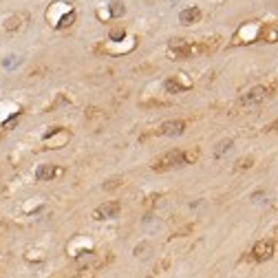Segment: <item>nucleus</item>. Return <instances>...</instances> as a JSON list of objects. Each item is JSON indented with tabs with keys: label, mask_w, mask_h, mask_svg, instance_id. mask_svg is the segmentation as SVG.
<instances>
[{
	"label": "nucleus",
	"mask_w": 278,
	"mask_h": 278,
	"mask_svg": "<svg viewBox=\"0 0 278 278\" xmlns=\"http://www.w3.org/2000/svg\"><path fill=\"white\" fill-rule=\"evenodd\" d=\"M261 27H263L261 22H245L243 27L234 33V44L245 46V44H252V42H259Z\"/></svg>",
	"instance_id": "nucleus-5"
},
{
	"label": "nucleus",
	"mask_w": 278,
	"mask_h": 278,
	"mask_svg": "<svg viewBox=\"0 0 278 278\" xmlns=\"http://www.w3.org/2000/svg\"><path fill=\"white\" fill-rule=\"evenodd\" d=\"M108 13H111V18H122L126 13V7L122 0H113V2H108Z\"/></svg>",
	"instance_id": "nucleus-14"
},
{
	"label": "nucleus",
	"mask_w": 278,
	"mask_h": 278,
	"mask_svg": "<svg viewBox=\"0 0 278 278\" xmlns=\"http://www.w3.org/2000/svg\"><path fill=\"white\" fill-rule=\"evenodd\" d=\"M276 93H278V80L270 82V84H259V86H254V89H250L247 93H243L241 104H243V106H259L265 100L274 97Z\"/></svg>",
	"instance_id": "nucleus-2"
},
{
	"label": "nucleus",
	"mask_w": 278,
	"mask_h": 278,
	"mask_svg": "<svg viewBox=\"0 0 278 278\" xmlns=\"http://www.w3.org/2000/svg\"><path fill=\"white\" fill-rule=\"evenodd\" d=\"M163 89H166V93H183V91H190V89H192V80H190L185 73H177V75L168 77V80L163 82Z\"/></svg>",
	"instance_id": "nucleus-9"
},
{
	"label": "nucleus",
	"mask_w": 278,
	"mask_h": 278,
	"mask_svg": "<svg viewBox=\"0 0 278 278\" xmlns=\"http://www.w3.org/2000/svg\"><path fill=\"white\" fill-rule=\"evenodd\" d=\"M124 181L122 179H108V181L104 183V190H108V192H111V190H115V188H120Z\"/></svg>",
	"instance_id": "nucleus-21"
},
{
	"label": "nucleus",
	"mask_w": 278,
	"mask_h": 278,
	"mask_svg": "<svg viewBox=\"0 0 278 278\" xmlns=\"http://www.w3.org/2000/svg\"><path fill=\"white\" fill-rule=\"evenodd\" d=\"M18 55H7V60H2V66L4 69H13V66H18Z\"/></svg>",
	"instance_id": "nucleus-20"
},
{
	"label": "nucleus",
	"mask_w": 278,
	"mask_h": 278,
	"mask_svg": "<svg viewBox=\"0 0 278 278\" xmlns=\"http://www.w3.org/2000/svg\"><path fill=\"white\" fill-rule=\"evenodd\" d=\"M265 131H267V133L278 131V120H276V122H272V124H267V126H265Z\"/></svg>",
	"instance_id": "nucleus-22"
},
{
	"label": "nucleus",
	"mask_w": 278,
	"mask_h": 278,
	"mask_svg": "<svg viewBox=\"0 0 278 278\" xmlns=\"http://www.w3.org/2000/svg\"><path fill=\"white\" fill-rule=\"evenodd\" d=\"M75 9L69 2H53L46 9V20L53 29H66L75 22Z\"/></svg>",
	"instance_id": "nucleus-1"
},
{
	"label": "nucleus",
	"mask_w": 278,
	"mask_h": 278,
	"mask_svg": "<svg viewBox=\"0 0 278 278\" xmlns=\"http://www.w3.org/2000/svg\"><path fill=\"white\" fill-rule=\"evenodd\" d=\"M232 143H234V141H232V139H223V141H221L219 146H216L214 154H216V157H223V154H225V152H228L230 148H232Z\"/></svg>",
	"instance_id": "nucleus-16"
},
{
	"label": "nucleus",
	"mask_w": 278,
	"mask_h": 278,
	"mask_svg": "<svg viewBox=\"0 0 278 278\" xmlns=\"http://www.w3.org/2000/svg\"><path fill=\"white\" fill-rule=\"evenodd\" d=\"M254 166V157H243L239 163H236V170H247Z\"/></svg>",
	"instance_id": "nucleus-18"
},
{
	"label": "nucleus",
	"mask_w": 278,
	"mask_h": 278,
	"mask_svg": "<svg viewBox=\"0 0 278 278\" xmlns=\"http://www.w3.org/2000/svg\"><path fill=\"white\" fill-rule=\"evenodd\" d=\"M274 252H276V243L272 239H261V241H256L254 245H252V250H250V261L252 263H267L274 256Z\"/></svg>",
	"instance_id": "nucleus-4"
},
{
	"label": "nucleus",
	"mask_w": 278,
	"mask_h": 278,
	"mask_svg": "<svg viewBox=\"0 0 278 278\" xmlns=\"http://www.w3.org/2000/svg\"><path fill=\"white\" fill-rule=\"evenodd\" d=\"M259 42H267V44L278 42V20H274V22H263Z\"/></svg>",
	"instance_id": "nucleus-11"
},
{
	"label": "nucleus",
	"mask_w": 278,
	"mask_h": 278,
	"mask_svg": "<svg viewBox=\"0 0 278 278\" xmlns=\"http://www.w3.org/2000/svg\"><path fill=\"white\" fill-rule=\"evenodd\" d=\"M29 15L27 13H13L9 15V18H4V31H9V33H15V31H20L24 27V20H27Z\"/></svg>",
	"instance_id": "nucleus-12"
},
{
	"label": "nucleus",
	"mask_w": 278,
	"mask_h": 278,
	"mask_svg": "<svg viewBox=\"0 0 278 278\" xmlns=\"http://www.w3.org/2000/svg\"><path fill=\"white\" fill-rule=\"evenodd\" d=\"M177 166H185V150H181V148H172V150L159 154L152 161L154 172H166V170H172Z\"/></svg>",
	"instance_id": "nucleus-3"
},
{
	"label": "nucleus",
	"mask_w": 278,
	"mask_h": 278,
	"mask_svg": "<svg viewBox=\"0 0 278 278\" xmlns=\"http://www.w3.org/2000/svg\"><path fill=\"white\" fill-rule=\"evenodd\" d=\"M201 15H203V13H201V9H199V7H194V4H192V7H185L183 11L179 13V22L188 27V24L199 22V20H201Z\"/></svg>",
	"instance_id": "nucleus-13"
},
{
	"label": "nucleus",
	"mask_w": 278,
	"mask_h": 278,
	"mask_svg": "<svg viewBox=\"0 0 278 278\" xmlns=\"http://www.w3.org/2000/svg\"><path fill=\"white\" fill-rule=\"evenodd\" d=\"M170 267V259H163V261H159L157 265H154V274H163Z\"/></svg>",
	"instance_id": "nucleus-19"
},
{
	"label": "nucleus",
	"mask_w": 278,
	"mask_h": 278,
	"mask_svg": "<svg viewBox=\"0 0 278 278\" xmlns=\"http://www.w3.org/2000/svg\"><path fill=\"white\" fill-rule=\"evenodd\" d=\"M185 120H168L163 124H159V128H154V135H161V137H179L183 135L185 131Z\"/></svg>",
	"instance_id": "nucleus-7"
},
{
	"label": "nucleus",
	"mask_w": 278,
	"mask_h": 278,
	"mask_svg": "<svg viewBox=\"0 0 278 278\" xmlns=\"http://www.w3.org/2000/svg\"><path fill=\"white\" fill-rule=\"evenodd\" d=\"M66 168L62 166H53V163H42V166L35 168V179L38 181H53V179L64 177Z\"/></svg>",
	"instance_id": "nucleus-10"
},
{
	"label": "nucleus",
	"mask_w": 278,
	"mask_h": 278,
	"mask_svg": "<svg viewBox=\"0 0 278 278\" xmlns=\"http://www.w3.org/2000/svg\"><path fill=\"white\" fill-rule=\"evenodd\" d=\"M120 212H122L120 201H106V203L97 205V208L93 210V219H95V221L115 219V216H120Z\"/></svg>",
	"instance_id": "nucleus-8"
},
{
	"label": "nucleus",
	"mask_w": 278,
	"mask_h": 278,
	"mask_svg": "<svg viewBox=\"0 0 278 278\" xmlns=\"http://www.w3.org/2000/svg\"><path fill=\"white\" fill-rule=\"evenodd\" d=\"M42 139H44L46 148H62L71 139V133L64 131L62 126H51V131H46Z\"/></svg>",
	"instance_id": "nucleus-6"
},
{
	"label": "nucleus",
	"mask_w": 278,
	"mask_h": 278,
	"mask_svg": "<svg viewBox=\"0 0 278 278\" xmlns=\"http://www.w3.org/2000/svg\"><path fill=\"white\" fill-rule=\"evenodd\" d=\"M108 40H111V42H122V40H126V29H124V27L111 29V33H108Z\"/></svg>",
	"instance_id": "nucleus-15"
},
{
	"label": "nucleus",
	"mask_w": 278,
	"mask_h": 278,
	"mask_svg": "<svg viewBox=\"0 0 278 278\" xmlns=\"http://www.w3.org/2000/svg\"><path fill=\"white\" fill-rule=\"evenodd\" d=\"M201 157L199 148H192V150H185V163H197V159Z\"/></svg>",
	"instance_id": "nucleus-17"
}]
</instances>
